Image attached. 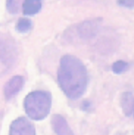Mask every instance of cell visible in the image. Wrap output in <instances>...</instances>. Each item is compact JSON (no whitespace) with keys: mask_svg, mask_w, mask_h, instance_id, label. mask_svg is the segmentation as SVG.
I'll return each mask as SVG.
<instances>
[{"mask_svg":"<svg viewBox=\"0 0 134 135\" xmlns=\"http://www.w3.org/2000/svg\"><path fill=\"white\" fill-rule=\"evenodd\" d=\"M42 3L39 0H27L22 3V10L25 16H34L40 11Z\"/></svg>","mask_w":134,"mask_h":135,"instance_id":"7","label":"cell"},{"mask_svg":"<svg viewBox=\"0 0 134 135\" xmlns=\"http://www.w3.org/2000/svg\"><path fill=\"white\" fill-rule=\"evenodd\" d=\"M51 126L57 135H75L68 122L61 115H54L52 116Z\"/></svg>","mask_w":134,"mask_h":135,"instance_id":"5","label":"cell"},{"mask_svg":"<svg viewBox=\"0 0 134 135\" xmlns=\"http://www.w3.org/2000/svg\"><path fill=\"white\" fill-rule=\"evenodd\" d=\"M128 67H129L128 62L122 61V60H120V61H117L113 63L112 70H113V72L116 74H121L122 73L126 72V71L128 69Z\"/></svg>","mask_w":134,"mask_h":135,"instance_id":"9","label":"cell"},{"mask_svg":"<svg viewBox=\"0 0 134 135\" xmlns=\"http://www.w3.org/2000/svg\"><path fill=\"white\" fill-rule=\"evenodd\" d=\"M33 28V22L28 18H21L16 25L17 32L22 33H26Z\"/></svg>","mask_w":134,"mask_h":135,"instance_id":"8","label":"cell"},{"mask_svg":"<svg viewBox=\"0 0 134 135\" xmlns=\"http://www.w3.org/2000/svg\"><path fill=\"white\" fill-rule=\"evenodd\" d=\"M9 135H36L35 127L26 117H19L13 120L9 127Z\"/></svg>","mask_w":134,"mask_h":135,"instance_id":"3","label":"cell"},{"mask_svg":"<svg viewBox=\"0 0 134 135\" xmlns=\"http://www.w3.org/2000/svg\"><path fill=\"white\" fill-rule=\"evenodd\" d=\"M118 3L120 5H121L123 7H126L128 9H132L133 8V1H128V0H123V1H118Z\"/></svg>","mask_w":134,"mask_h":135,"instance_id":"11","label":"cell"},{"mask_svg":"<svg viewBox=\"0 0 134 135\" xmlns=\"http://www.w3.org/2000/svg\"><path fill=\"white\" fill-rule=\"evenodd\" d=\"M24 85L23 77L20 75L14 76L8 82L4 85L3 87V94L6 99H10L14 98L18 92L22 89Z\"/></svg>","mask_w":134,"mask_h":135,"instance_id":"4","label":"cell"},{"mask_svg":"<svg viewBox=\"0 0 134 135\" xmlns=\"http://www.w3.org/2000/svg\"><path fill=\"white\" fill-rule=\"evenodd\" d=\"M133 93L132 91H126L121 98V105L122 110L126 116H132L133 114Z\"/></svg>","mask_w":134,"mask_h":135,"instance_id":"6","label":"cell"},{"mask_svg":"<svg viewBox=\"0 0 134 135\" xmlns=\"http://www.w3.org/2000/svg\"><path fill=\"white\" fill-rule=\"evenodd\" d=\"M19 7H20L19 1H7L6 3L7 10H8L10 14H13V15L18 13Z\"/></svg>","mask_w":134,"mask_h":135,"instance_id":"10","label":"cell"},{"mask_svg":"<svg viewBox=\"0 0 134 135\" xmlns=\"http://www.w3.org/2000/svg\"><path fill=\"white\" fill-rule=\"evenodd\" d=\"M24 108L31 119L44 120L51 111V95L45 91H32L25 98Z\"/></svg>","mask_w":134,"mask_h":135,"instance_id":"2","label":"cell"},{"mask_svg":"<svg viewBox=\"0 0 134 135\" xmlns=\"http://www.w3.org/2000/svg\"><path fill=\"white\" fill-rule=\"evenodd\" d=\"M116 135H126V134L123 133H116Z\"/></svg>","mask_w":134,"mask_h":135,"instance_id":"12","label":"cell"},{"mask_svg":"<svg viewBox=\"0 0 134 135\" xmlns=\"http://www.w3.org/2000/svg\"><path fill=\"white\" fill-rule=\"evenodd\" d=\"M57 81L67 97L73 100L78 99L85 93L88 85L86 66L75 56H63L60 60Z\"/></svg>","mask_w":134,"mask_h":135,"instance_id":"1","label":"cell"}]
</instances>
